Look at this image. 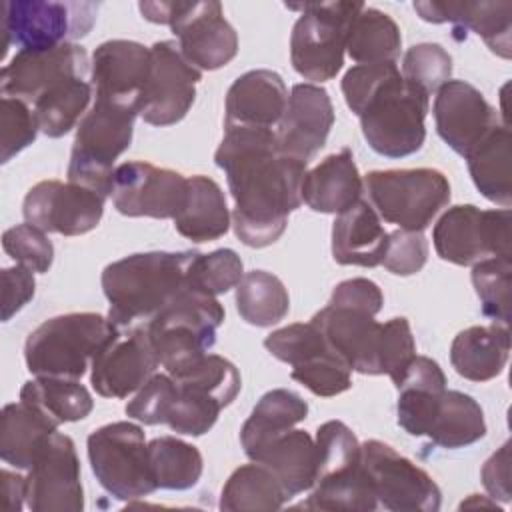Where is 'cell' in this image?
I'll return each instance as SVG.
<instances>
[{"instance_id": "obj_46", "label": "cell", "mask_w": 512, "mask_h": 512, "mask_svg": "<svg viewBox=\"0 0 512 512\" xmlns=\"http://www.w3.org/2000/svg\"><path fill=\"white\" fill-rule=\"evenodd\" d=\"M264 346L274 358L290 364L292 368L330 350L322 332L312 320L306 324L296 322L274 330L264 338Z\"/></svg>"}, {"instance_id": "obj_6", "label": "cell", "mask_w": 512, "mask_h": 512, "mask_svg": "<svg viewBox=\"0 0 512 512\" xmlns=\"http://www.w3.org/2000/svg\"><path fill=\"white\" fill-rule=\"evenodd\" d=\"M428 94L392 72L366 100L358 118L368 146L386 158L418 152L426 140Z\"/></svg>"}, {"instance_id": "obj_3", "label": "cell", "mask_w": 512, "mask_h": 512, "mask_svg": "<svg viewBox=\"0 0 512 512\" xmlns=\"http://www.w3.org/2000/svg\"><path fill=\"white\" fill-rule=\"evenodd\" d=\"M316 480L306 510L372 512L378 508L372 484L362 466L360 442L340 420H328L316 430Z\"/></svg>"}, {"instance_id": "obj_10", "label": "cell", "mask_w": 512, "mask_h": 512, "mask_svg": "<svg viewBox=\"0 0 512 512\" xmlns=\"http://www.w3.org/2000/svg\"><path fill=\"white\" fill-rule=\"evenodd\" d=\"M364 186L380 218L412 232L428 228L450 202V182L436 168L372 170Z\"/></svg>"}, {"instance_id": "obj_35", "label": "cell", "mask_w": 512, "mask_h": 512, "mask_svg": "<svg viewBox=\"0 0 512 512\" xmlns=\"http://www.w3.org/2000/svg\"><path fill=\"white\" fill-rule=\"evenodd\" d=\"M484 434L486 420L480 404L464 392L444 390L426 430L432 444L456 450L478 442Z\"/></svg>"}, {"instance_id": "obj_44", "label": "cell", "mask_w": 512, "mask_h": 512, "mask_svg": "<svg viewBox=\"0 0 512 512\" xmlns=\"http://www.w3.org/2000/svg\"><path fill=\"white\" fill-rule=\"evenodd\" d=\"M242 276L244 266L240 256L232 248H218L210 254L196 252L190 264L188 284L190 288L218 296L236 288Z\"/></svg>"}, {"instance_id": "obj_54", "label": "cell", "mask_w": 512, "mask_h": 512, "mask_svg": "<svg viewBox=\"0 0 512 512\" xmlns=\"http://www.w3.org/2000/svg\"><path fill=\"white\" fill-rule=\"evenodd\" d=\"M36 292L34 272L22 264L2 270V320L8 322L22 310Z\"/></svg>"}, {"instance_id": "obj_1", "label": "cell", "mask_w": 512, "mask_h": 512, "mask_svg": "<svg viewBox=\"0 0 512 512\" xmlns=\"http://www.w3.org/2000/svg\"><path fill=\"white\" fill-rule=\"evenodd\" d=\"M214 162L226 172L236 202L232 226L238 240L250 248L274 244L302 204L308 162L282 154L276 130L246 126L224 128Z\"/></svg>"}, {"instance_id": "obj_12", "label": "cell", "mask_w": 512, "mask_h": 512, "mask_svg": "<svg viewBox=\"0 0 512 512\" xmlns=\"http://www.w3.org/2000/svg\"><path fill=\"white\" fill-rule=\"evenodd\" d=\"M98 14L94 2L10 0L2 6L4 54L20 50H48L86 36Z\"/></svg>"}, {"instance_id": "obj_18", "label": "cell", "mask_w": 512, "mask_h": 512, "mask_svg": "<svg viewBox=\"0 0 512 512\" xmlns=\"http://www.w3.org/2000/svg\"><path fill=\"white\" fill-rule=\"evenodd\" d=\"M104 200L102 194L74 182L42 180L24 196L22 214L28 224L46 234L80 236L100 224Z\"/></svg>"}, {"instance_id": "obj_9", "label": "cell", "mask_w": 512, "mask_h": 512, "mask_svg": "<svg viewBox=\"0 0 512 512\" xmlns=\"http://www.w3.org/2000/svg\"><path fill=\"white\" fill-rule=\"evenodd\" d=\"M138 8L148 22L172 28L180 52L200 72L218 70L238 54V34L220 2H140Z\"/></svg>"}, {"instance_id": "obj_19", "label": "cell", "mask_w": 512, "mask_h": 512, "mask_svg": "<svg viewBox=\"0 0 512 512\" xmlns=\"http://www.w3.org/2000/svg\"><path fill=\"white\" fill-rule=\"evenodd\" d=\"M72 78L90 80L88 54L80 44L68 42L48 50H18L0 72V94L32 106L48 90Z\"/></svg>"}, {"instance_id": "obj_8", "label": "cell", "mask_w": 512, "mask_h": 512, "mask_svg": "<svg viewBox=\"0 0 512 512\" xmlns=\"http://www.w3.org/2000/svg\"><path fill=\"white\" fill-rule=\"evenodd\" d=\"M362 6V2L286 4L300 12L290 34V62L302 78L326 82L340 72L348 28Z\"/></svg>"}, {"instance_id": "obj_28", "label": "cell", "mask_w": 512, "mask_h": 512, "mask_svg": "<svg viewBox=\"0 0 512 512\" xmlns=\"http://www.w3.org/2000/svg\"><path fill=\"white\" fill-rule=\"evenodd\" d=\"M388 232L370 202L358 200L340 212L332 226V258L342 266L374 268L382 264Z\"/></svg>"}, {"instance_id": "obj_26", "label": "cell", "mask_w": 512, "mask_h": 512, "mask_svg": "<svg viewBox=\"0 0 512 512\" xmlns=\"http://www.w3.org/2000/svg\"><path fill=\"white\" fill-rule=\"evenodd\" d=\"M288 104V88L278 72L250 70L238 76L226 92L224 128L276 130Z\"/></svg>"}, {"instance_id": "obj_31", "label": "cell", "mask_w": 512, "mask_h": 512, "mask_svg": "<svg viewBox=\"0 0 512 512\" xmlns=\"http://www.w3.org/2000/svg\"><path fill=\"white\" fill-rule=\"evenodd\" d=\"M58 426L50 416L24 400L6 404L0 414V458L16 470H28L42 444Z\"/></svg>"}, {"instance_id": "obj_56", "label": "cell", "mask_w": 512, "mask_h": 512, "mask_svg": "<svg viewBox=\"0 0 512 512\" xmlns=\"http://www.w3.org/2000/svg\"><path fill=\"white\" fill-rule=\"evenodd\" d=\"M482 484L490 498L510 500V442H504L482 466Z\"/></svg>"}, {"instance_id": "obj_40", "label": "cell", "mask_w": 512, "mask_h": 512, "mask_svg": "<svg viewBox=\"0 0 512 512\" xmlns=\"http://www.w3.org/2000/svg\"><path fill=\"white\" fill-rule=\"evenodd\" d=\"M92 94L94 88L88 78H72L48 90L30 106L38 120L40 132L48 138H60L72 128H78Z\"/></svg>"}, {"instance_id": "obj_53", "label": "cell", "mask_w": 512, "mask_h": 512, "mask_svg": "<svg viewBox=\"0 0 512 512\" xmlns=\"http://www.w3.org/2000/svg\"><path fill=\"white\" fill-rule=\"evenodd\" d=\"M396 70V62L352 66L342 78V94L348 108L358 116L366 100L372 96V92Z\"/></svg>"}, {"instance_id": "obj_11", "label": "cell", "mask_w": 512, "mask_h": 512, "mask_svg": "<svg viewBox=\"0 0 512 512\" xmlns=\"http://www.w3.org/2000/svg\"><path fill=\"white\" fill-rule=\"evenodd\" d=\"M88 460L100 486L116 500H138L156 488L144 430L128 420L110 422L88 436Z\"/></svg>"}, {"instance_id": "obj_34", "label": "cell", "mask_w": 512, "mask_h": 512, "mask_svg": "<svg viewBox=\"0 0 512 512\" xmlns=\"http://www.w3.org/2000/svg\"><path fill=\"white\" fill-rule=\"evenodd\" d=\"M308 416L306 400L288 390L274 388L262 394L240 430V444L250 458L264 442L294 428Z\"/></svg>"}, {"instance_id": "obj_32", "label": "cell", "mask_w": 512, "mask_h": 512, "mask_svg": "<svg viewBox=\"0 0 512 512\" xmlns=\"http://www.w3.org/2000/svg\"><path fill=\"white\" fill-rule=\"evenodd\" d=\"M174 228L192 242H210L228 232L230 212L218 182L202 174L188 178L186 198L174 216Z\"/></svg>"}, {"instance_id": "obj_4", "label": "cell", "mask_w": 512, "mask_h": 512, "mask_svg": "<svg viewBox=\"0 0 512 512\" xmlns=\"http://www.w3.org/2000/svg\"><path fill=\"white\" fill-rule=\"evenodd\" d=\"M114 332L116 326L96 312H68L48 318L26 338V366L34 376L80 380Z\"/></svg>"}, {"instance_id": "obj_5", "label": "cell", "mask_w": 512, "mask_h": 512, "mask_svg": "<svg viewBox=\"0 0 512 512\" xmlns=\"http://www.w3.org/2000/svg\"><path fill=\"white\" fill-rule=\"evenodd\" d=\"M222 322L224 308L216 296L188 286L146 324V330L160 366L178 376L208 354Z\"/></svg>"}, {"instance_id": "obj_7", "label": "cell", "mask_w": 512, "mask_h": 512, "mask_svg": "<svg viewBox=\"0 0 512 512\" xmlns=\"http://www.w3.org/2000/svg\"><path fill=\"white\" fill-rule=\"evenodd\" d=\"M138 110L132 106L94 100L76 128L70 152L68 182L110 196L114 162L128 150Z\"/></svg>"}, {"instance_id": "obj_37", "label": "cell", "mask_w": 512, "mask_h": 512, "mask_svg": "<svg viewBox=\"0 0 512 512\" xmlns=\"http://www.w3.org/2000/svg\"><path fill=\"white\" fill-rule=\"evenodd\" d=\"M286 502L288 496L278 478L258 462L236 468L220 494V508L230 512L280 510Z\"/></svg>"}, {"instance_id": "obj_45", "label": "cell", "mask_w": 512, "mask_h": 512, "mask_svg": "<svg viewBox=\"0 0 512 512\" xmlns=\"http://www.w3.org/2000/svg\"><path fill=\"white\" fill-rule=\"evenodd\" d=\"M402 78L424 90L428 96L438 92L452 76V56L436 42L414 44L402 58Z\"/></svg>"}, {"instance_id": "obj_13", "label": "cell", "mask_w": 512, "mask_h": 512, "mask_svg": "<svg viewBox=\"0 0 512 512\" xmlns=\"http://www.w3.org/2000/svg\"><path fill=\"white\" fill-rule=\"evenodd\" d=\"M510 208L480 210L474 204L448 208L434 224L436 254L458 266H474L496 256H510Z\"/></svg>"}, {"instance_id": "obj_33", "label": "cell", "mask_w": 512, "mask_h": 512, "mask_svg": "<svg viewBox=\"0 0 512 512\" xmlns=\"http://www.w3.org/2000/svg\"><path fill=\"white\" fill-rule=\"evenodd\" d=\"M468 172L478 192L502 208L512 204V152L506 124L494 126L488 136L466 156Z\"/></svg>"}, {"instance_id": "obj_52", "label": "cell", "mask_w": 512, "mask_h": 512, "mask_svg": "<svg viewBox=\"0 0 512 512\" xmlns=\"http://www.w3.org/2000/svg\"><path fill=\"white\" fill-rule=\"evenodd\" d=\"M428 260V242L422 232L394 230L388 234L382 264L396 276H412L424 268Z\"/></svg>"}, {"instance_id": "obj_29", "label": "cell", "mask_w": 512, "mask_h": 512, "mask_svg": "<svg viewBox=\"0 0 512 512\" xmlns=\"http://www.w3.org/2000/svg\"><path fill=\"white\" fill-rule=\"evenodd\" d=\"M252 462L264 464L282 484L288 500L312 490L316 480V442L304 430L290 428L264 442L252 456Z\"/></svg>"}, {"instance_id": "obj_38", "label": "cell", "mask_w": 512, "mask_h": 512, "mask_svg": "<svg viewBox=\"0 0 512 512\" xmlns=\"http://www.w3.org/2000/svg\"><path fill=\"white\" fill-rule=\"evenodd\" d=\"M20 400L36 406L56 424L84 420L92 408V394L84 384L70 378L36 376L20 388Z\"/></svg>"}, {"instance_id": "obj_16", "label": "cell", "mask_w": 512, "mask_h": 512, "mask_svg": "<svg viewBox=\"0 0 512 512\" xmlns=\"http://www.w3.org/2000/svg\"><path fill=\"white\" fill-rule=\"evenodd\" d=\"M26 506L32 512H80L84 508L80 460L70 436L56 430L34 456L26 476Z\"/></svg>"}, {"instance_id": "obj_22", "label": "cell", "mask_w": 512, "mask_h": 512, "mask_svg": "<svg viewBox=\"0 0 512 512\" xmlns=\"http://www.w3.org/2000/svg\"><path fill=\"white\" fill-rule=\"evenodd\" d=\"M312 322L322 332L328 348L354 372L378 376V342L382 324L374 314L348 306L328 302L312 316Z\"/></svg>"}, {"instance_id": "obj_30", "label": "cell", "mask_w": 512, "mask_h": 512, "mask_svg": "<svg viewBox=\"0 0 512 512\" xmlns=\"http://www.w3.org/2000/svg\"><path fill=\"white\" fill-rule=\"evenodd\" d=\"M510 356V330L502 324L470 326L450 346L452 368L466 380L488 382L502 374Z\"/></svg>"}, {"instance_id": "obj_27", "label": "cell", "mask_w": 512, "mask_h": 512, "mask_svg": "<svg viewBox=\"0 0 512 512\" xmlns=\"http://www.w3.org/2000/svg\"><path fill=\"white\" fill-rule=\"evenodd\" d=\"M364 190L362 176L350 148L328 154L302 182V202L322 214H340L354 206Z\"/></svg>"}, {"instance_id": "obj_21", "label": "cell", "mask_w": 512, "mask_h": 512, "mask_svg": "<svg viewBox=\"0 0 512 512\" xmlns=\"http://www.w3.org/2000/svg\"><path fill=\"white\" fill-rule=\"evenodd\" d=\"M438 136L460 156H468L498 126V112L482 92L464 80H448L434 100Z\"/></svg>"}, {"instance_id": "obj_49", "label": "cell", "mask_w": 512, "mask_h": 512, "mask_svg": "<svg viewBox=\"0 0 512 512\" xmlns=\"http://www.w3.org/2000/svg\"><path fill=\"white\" fill-rule=\"evenodd\" d=\"M2 248L12 260H16V264L40 274L48 272L54 260V246L46 232L28 222L6 230L2 234Z\"/></svg>"}, {"instance_id": "obj_48", "label": "cell", "mask_w": 512, "mask_h": 512, "mask_svg": "<svg viewBox=\"0 0 512 512\" xmlns=\"http://www.w3.org/2000/svg\"><path fill=\"white\" fill-rule=\"evenodd\" d=\"M40 132L34 110L18 100L2 96L0 104V162L6 164L30 146Z\"/></svg>"}, {"instance_id": "obj_15", "label": "cell", "mask_w": 512, "mask_h": 512, "mask_svg": "<svg viewBox=\"0 0 512 512\" xmlns=\"http://www.w3.org/2000/svg\"><path fill=\"white\" fill-rule=\"evenodd\" d=\"M202 72L180 52L178 42L160 40L150 46L148 76L138 102V116L150 126L180 122L194 104Z\"/></svg>"}, {"instance_id": "obj_25", "label": "cell", "mask_w": 512, "mask_h": 512, "mask_svg": "<svg viewBox=\"0 0 512 512\" xmlns=\"http://www.w3.org/2000/svg\"><path fill=\"white\" fill-rule=\"evenodd\" d=\"M414 10L424 22H450L458 40L472 30L494 54L510 58L512 2H414Z\"/></svg>"}, {"instance_id": "obj_14", "label": "cell", "mask_w": 512, "mask_h": 512, "mask_svg": "<svg viewBox=\"0 0 512 512\" xmlns=\"http://www.w3.org/2000/svg\"><path fill=\"white\" fill-rule=\"evenodd\" d=\"M362 466L372 484L376 502L392 512H436L442 492L432 476L390 444L366 440L360 444Z\"/></svg>"}, {"instance_id": "obj_24", "label": "cell", "mask_w": 512, "mask_h": 512, "mask_svg": "<svg viewBox=\"0 0 512 512\" xmlns=\"http://www.w3.org/2000/svg\"><path fill=\"white\" fill-rule=\"evenodd\" d=\"M150 48L134 40H106L90 64V84L96 100H108L138 110L140 94L148 76Z\"/></svg>"}, {"instance_id": "obj_50", "label": "cell", "mask_w": 512, "mask_h": 512, "mask_svg": "<svg viewBox=\"0 0 512 512\" xmlns=\"http://www.w3.org/2000/svg\"><path fill=\"white\" fill-rule=\"evenodd\" d=\"M414 356L416 342L410 330V322L402 316L384 322L378 342V372L390 376V380L396 382Z\"/></svg>"}, {"instance_id": "obj_17", "label": "cell", "mask_w": 512, "mask_h": 512, "mask_svg": "<svg viewBox=\"0 0 512 512\" xmlns=\"http://www.w3.org/2000/svg\"><path fill=\"white\" fill-rule=\"evenodd\" d=\"M186 182L188 178L176 170L128 160L114 168L110 198L124 216L174 220L186 198Z\"/></svg>"}, {"instance_id": "obj_41", "label": "cell", "mask_w": 512, "mask_h": 512, "mask_svg": "<svg viewBox=\"0 0 512 512\" xmlns=\"http://www.w3.org/2000/svg\"><path fill=\"white\" fill-rule=\"evenodd\" d=\"M236 308L244 322L266 328L284 320L290 310V296L278 276L252 270L236 286Z\"/></svg>"}, {"instance_id": "obj_36", "label": "cell", "mask_w": 512, "mask_h": 512, "mask_svg": "<svg viewBox=\"0 0 512 512\" xmlns=\"http://www.w3.org/2000/svg\"><path fill=\"white\" fill-rule=\"evenodd\" d=\"M400 48L402 36L398 24L386 12L364 4L348 28V56L358 64L396 62Z\"/></svg>"}, {"instance_id": "obj_39", "label": "cell", "mask_w": 512, "mask_h": 512, "mask_svg": "<svg viewBox=\"0 0 512 512\" xmlns=\"http://www.w3.org/2000/svg\"><path fill=\"white\" fill-rule=\"evenodd\" d=\"M148 464L156 488L162 490H188L198 484L204 470L200 450L176 436L150 440Z\"/></svg>"}, {"instance_id": "obj_57", "label": "cell", "mask_w": 512, "mask_h": 512, "mask_svg": "<svg viewBox=\"0 0 512 512\" xmlns=\"http://www.w3.org/2000/svg\"><path fill=\"white\" fill-rule=\"evenodd\" d=\"M0 486H2V502L6 510L20 512L22 504L26 502V476H20L18 472L2 470L0 472Z\"/></svg>"}, {"instance_id": "obj_47", "label": "cell", "mask_w": 512, "mask_h": 512, "mask_svg": "<svg viewBox=\"0 0 512 512\" xmlns=\"http://www.w3.org/2000/svg\"><path fill=\"white\" fill-rule=\"evenodd\" d=\"M290 376L322 398L342 394L352 386V370L332 350L294 366Z\"/></svg>"}, {"instance_id": "obj_51", "label": "cell", "mask_w": 512, "mask_h": 512, "mask_svg": "<svg viewBox=\"0 0 512 512\" xmlns=\"http://www.w3.org/2000/svg\"><path fill=\"white\" fill-rule=\"evenodd\" d=\"M176 398V382L174 378L166 374H154L140 390L138 394L128 400L126 404V416L148 424H166L168 412L172 408V402Z\"/></svg>"}, {"instance_id": "obj_55", "label": "cell", "mask_w": 512, "mask_h": 512, "mask_svg": "<svg viewBox=\"0 0 512 512\" xmlns=\"http://www.w3.org/2000/svg\"><path fill=\"white\" fill-rule=\"evenodd\" d=\"M330 302L364 308L376 316L382 310L384 296L376 282H372L368 278H350V280L336 284V288L332 290Z\"/></svg>"}, {"instance_id": "obj_42", "label": "cell", "mask_w": 512, "mask_h": 512, "mask_svg": "<svg viewBox=\"0 0 512 512\" xmlns=\"http://www.w3.org/2000/svg\"><path fill=\"white\" fill-rule=\"evenodd\" d=\"M174 382H176V398L166 418L168 428L184 436L206 434L216 424L218 414L224 408L222 402L192 382H184V380H174Z\"/></svg>"}, {"instance_id": "obj_23", "label": "cell", "mask_w": 512, "mask_h": 512, "mask_svg": "<svg viewBox=\"0 0 512 512\" xmlns=\"http://www.w3.org/2000/svg\"><path fill=\"white\" fill-rule=\"evenodd\" d=\"M334 124V108L328 92L318 84H296L276 126V142L282 154L308 162L324 144Z\"/></svg>"}, {"instance_id": "obj_43", "label": "cell", "mask_w": 512, "mask_h": 512, "mask_svg": "<svg viewBox=\"0 0 512 512\" xmlns=\"http://www.w3.org/2000/svg\"><path fill=\"white\" fill-rule=\"evenodd\" d=\"M510 280V256L488 258L472 268V284L480 298L484 316L502 326L510 324Z\"/></svg>"}, {"instance_id": "obj_20", "label": "cell", "mask_w": 512, "mask_h": 512, "mask_svg": "<svg viewBox=\"0 0 512 512\" xmlns=\"http://www.w3.org/2000/svg\"><path fill=\"white\" fill-rule=\"evenodd\" d=\"M158 366L146 326L116 328L92 360L90 384L104 398H126L140 390Z\"/></svg>"}, {"instance_id": "obj_2", "label": "cell", "mask_w": 512, "mask_h": 512, "mask_svg": "<svg viewBox=\"0 0 512 512\" xmlns=\"http://www.w3.org/2000/svg\"><path fill=\"white\" fill-rule=\"evenodd\" d=\"M194 250L140 252L108 264L102 290L110 304L108 320L124 330L146 326L188 284Z\"/></svg>"}]
</instances>
